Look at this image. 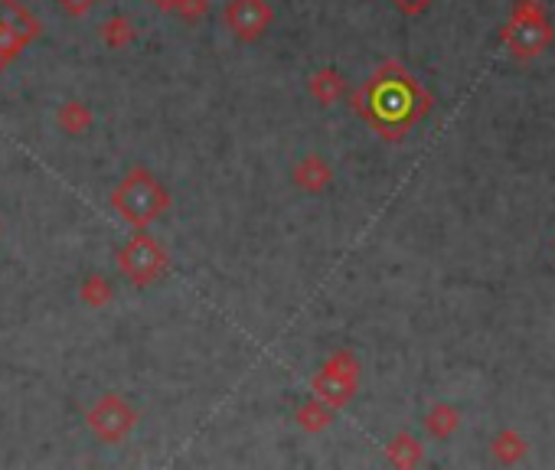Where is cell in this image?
I'll use <instances>...</instances> for the list:
<instances>
[{"label": "cell", "instance_id": "cell-1", "mask_svg": "<svg viewBox=\"0 0 555 470\" xmlns=\"http://www.w3.org/2000/svg\"><path fill=\"white\" fill-rule=\"evenodd\" d=\"M115 206L121 209V216H125L128 222H138V226H144V222L157 219L160 209H164V190H160L157 180H151L147 173L138 170L134 177H128L118 187Z\"/></svg>", "mask_w": 555, "mask_h": 470}, {"label": "cell", "instance_id": "cell-2", "mask_svg": "<svg viewBox=\"0 0 555 470\" xmlns=\"http://www.w3.org/2000/svg\"><path fill=\"white\" fill-rule=\"evenodd\" d=\"M118 265H121V271H125L131 281L147 284V281H154L160 271H164V252L157 249L154 239L138 235V239H131L125 249H121Z\"/></svg>", "mask_w": 555, "mask_h": 470}, {"label": "cell", "instance_id": "cell-3", "mask_svg": "<svg viewBox=\"0 0 555 470\" xmlns=\"http://www.w3.org/2000/svg\"><path fill=\"white\" fill-rule=\"evenodd\" d=\"M271 20V10L265 0H232L226 7V23L239 40H255L262 36Z\"/></svg>", "mask_w": 555, "mask_h": 470}, {"label": "cell", "instance_id": "cell-4", "mask_svg": "<svg viewBox=\"0 0 555 470\" xmlns=\"http://www.w3.org/2000/svg\"><path fill=\"white\" fill-rule=\"evenodd\" d=\"M131 425H134V412L118 399V395H108V399L98 402V408L92 412V428L98 431V438H105V441L125 438Z\"/></svg>", "mask_w": 555, "mask_h": 470}, {"label": "cell", "instance_id": "cell-5", "mask_svg": "<svg viewBox=\"0 0 555 470\" xmlns=\"http://www.w3.org/2000/svg\"><path fill=\"white\" fill-rule=\"evenodd\" d=\"M340 92H343V85L337 82V76H333V72H324V76L314 79V95H320L324 102H333V98H337Z\"/></svg>", "mask_w": 555, "mask_h": 470}, {"label": "cell", "instance_id": "cell-6", "mask_svg": "<svg viewBox=\"0 0 555 470\" xmlns=\"http://www.w3.org/2000/svg\"><path fill=\"white\" fill-rule=\"evenodd\" d=\"M59 7L66 10V14H85V10H89L95 0H56Z\"/></svg>", "mask_w": 555, "mask_h": 470}]
</instances>
